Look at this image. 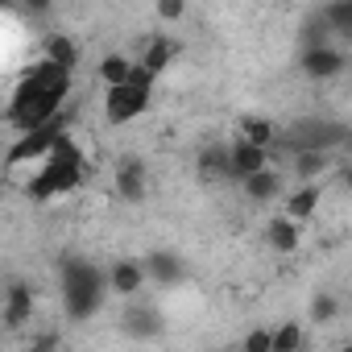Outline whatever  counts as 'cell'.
I'll use <instances>...</instances> for the list:
<instances>
[{
	"mask_svg": "<svg viewBox=\"0 0 352 352\" xmlns=\"http://www.w3.org/2000/svg\"><path fill=\"white\" fill-rule=\"evenodd\" d=\"M340 352H352V344H344V348H340Z\"/></svg>",
	"mask_w": 352,
	"mask_h": 352,
	"instance_id": "cell-28",
	"label": "cell"
},
{
	"mask_svg": "<svg viewBox=\"0 0 352 352\" xmlns=\"http://www.w3.org/2000/svg\"><path fill=\"white\" fill-rule=\"evenodd\" d=\"M133 58H124V54H104L100 58V67H96V75H100V83L112 91V87H124L129 79H133Z\"/></svg>",
	"mask_w": 352,
	"mask_h": 352,
	"instance_id": "cell-13",
	"label": "cell"
},
{
	"mask_svg": "<svg viewBox=\"0 0 352 352\" xmlns=\"http://www.w3.org/2000/svg\"><path fill=\"white\" fill-rule=\"evenodd\" d=\"M145 278H149L145 261H137V257H120V261H112V270H108V290H112L116 298H137L141 286H145Z\"/></svg>",
	"mask_w": 352,
	"mask_h": 352,
	"instance_id": "cell-6",
	"label": "cell"
},
{
	"mask_svg": "<svg viewBox=\"0 0 352 352\" xmlns=\"http://www.w3.org/2000/svg\"><path fill=\"white\" fill-rule=\"evenodd\" d=\"M294 170L302 174V179H315L319 170H327V153H323V149H298V157H294Z\"/></svg>",
	"mask_w": 352,
	"mask_h": 352,
	"instance_id": "cell-22",
	"label": "cell"
},
{
	"mask_svg": "<svg viewBox=\"0 0 352 352\" xmlns=\"http://www.w3.org/2000/svg\"><path fill=\"white\" fill-rule=\"evenodd\" d=\"M204 179H228V145H208L199 157H195Z\"/></svg>",
	"mask_w": 352,
	"mask_h": 352,
	"instance_id": "cell-16",
	"label": "cell"
},
{
	"mask_svg": "<svg viewBox=\"0 0 352 352\" xmlns=\"http://www.w3.org/2000/svg\"><path fill=\"white\" fill-rule=\"evenodd\" d=\"M241 352H274V331L270 327H253L241 344Z\"/></svg>",
	"mask_w": 352,
	"mask_h": 352,
	"instance_id": "cell-24",
	"label": "cell"
},
{
	"mask_svg": "<svg viewBox=\"0 0 352 352\" xmlns=\"http://www.w3.org/2000/svg\"><path fill=\"white\" fill-rule=\"evenodd\" d=\"M104 286H108V278L96 270V265H87V261H67L63 265V302H67V315L71 319H91L96 311H100V302H104Z\"/></svg>",
	"mask_w": 352,
	"mask_h": 352,
	"instance_id": "cell-1",
	"label": "cell"
},
{
	"mask_svg": "<svg viewBox=\"0 0 352 352\" xmlns=\"http://www.w3.org/2000/svg\"><path fill=\"white\" fill-rule=\"evenodd\" d=\"M145 270H149V278H157V282H179V278H183V261L174 257V253H149V257H145Z\"/></svg>",
	"mask_w": 352,
	"mask_h": 352,
	"instance_id": "cell-17",
	"label": "cell"
},
{
	"mask_svg": "<svg viewBox=\"0 0 352 352\" xmlns=\"http://www.w3.org/2000/svg\"><path fill=\"white\" fill-rule=\"evenodd\" d=\"M38 170H46V174H50V183L58 187V195H71V191L83 183V174H87V157H83V149L75 145V137H71V133H63V137L54 141L50 157H46Z\"/></svg>",
	"mask_w": 352,
	"mask_h": 352,
	"instance_id": "cell-2",
	"label": "cell"
},
{
	"mask_svg": "<svg viewBox=\"0 0 352 352\" xmlns=\"http://www.w3.org/2000/svg\"><path fill=\"white\" fill-rule=\"evenodd\" d=\"M149 104H153V87H141V83H124V87L104 91V116H108V124H129Z\"/></svg>",
	"mask_w": 352,
	"mask_h": 352,
	"instance_id": "cell-3",
	"label": "cell"
},
{
	"mask_svg": "<svg viewBox=\"0 0 352 352\" xmlns=\"http://www.w3.org/2000/svg\"><path fill=\"white\" fill-rule=\"evenodd\" d=\"M274 137H278V129H274L270 116H245V120H241V141H249V145H257V149H270Z\"/></svg>",
	"mask_w": 352,
	"mask_h": 352,
	"instance_id": "cell-15",
	"label": "cell"
},
{
	"mask_svg": "<svg viewBox=\"0 0 352 352\" xmlns=\"http://www.w3.org/2000/svg\"><path fill=\"white\" fill-rule=\"evenodd\" d=\"M298 71L307 79H336L344 71V50L331 46V42H319V46H307L298 54Z\"/></svg>",
	"mask_w": 352,
	"mask_h": 352,
	"instance_id": "cell-4",
	"label": "cell"
},
{
	"mask_svg": "<svg viewBox=\"0 0 352 352\" xmlns=\"http://www.w3.org/2000/svg\"><path fill=\"white\" fill-rule=\"evenodd\" d=\"M116 195L129 199V204H141V199H145V162L124 157V162L116 166Z\"/></svg>",
	"mask_w": 352,
	"mask_h": 352,
	"instance_id": "cell-10",
	"label": "cell"
},
{
	"mask_svg": "<svg viewBox=\"0 0 352 352\" xmlns=\"http://www.w3.org/2000/svg\"><path fill=\"white\" fill-rule=\"evenodd\" d=\"M30 315H34V290H30V282L13 278L5 286V323L9 327H25Z\"/></svg>",
	"mask_w": 352,
	"mask_h": 352,
	"instance_id": "cell-8",
	"label": "cell"
},
{
	"mask_svg": "<svg viewBox=\"0 0 352 352\" xmlns=\"http://www.w3.org/2000/svg\"><path fill=\"white\" fill-rule=\"evenodd\" d=\"M265 245H270L274 253H282V257L298 253V249H302V224H294L290 216L265 220Z\"/></svg>",
	"mask_w": 352,
	"mask_h": 352,
	"instance_id": "cell-7",
	"label": "cell"
},
{
	"mask_svg": "<svg viewBox=\"0 0 352 352\" xmlns=\"http://www.w3.org/2000/svg\"><path fill=\"white\" fill-rule=\"evenodd\" d=\"M179 50H183L179 42L162 34V38H153V42L145 46V54H141V67H145V71H149V75L157 79V75H166V67H170L174 58H179Z\"/></svg>",
	"mask_w": 352,
	"mask_h": 352,
	"instance_id": "cell-12",
	"label": "cell"
},
{
	"mask_svg": "<svg viewBox=\"0 0 352 352\" xmlns=\"http://www.w3.org/2000/svg\"><path fill=\"white\" fill-rule=\"evenodd\" d=\"M282 187H286V179H282V170H274V166L241 183L245 199H253V204H270V199H278V195H282Z\"/></svg>",
	"mask_w": 352,
	"mask_h": 352,
	"instance_id": "cell-11",
	"label": "cell"
},
{
	"mask_svg": "<svg viewBox=\"0 0 352 352\" xmlns=\"http://www.w3.org/2000/svg\"><path fill=\"white\" fill-rule=\"evenodd\" d=\"M124 327L133 331V336H153V331H162V315L153 311V307H129V315H124Z\"/></svg>",
	"mask_w": 352,
	"mask_h": 352,
	"instance_id": "cell-18",
	"label": "cell"
},
{
	"mask_svg": "<svg viewBox=\"0 0 352 352\" xmlns=\"http://www.w3.org/2000/svg\"><path fill=\"white\" fill-rule=\"evenodd\" d=\"M319 199H323V191H319L315 183H302V187H294V191L282 199V216H290L294 224H307V220L319 212Z\"/></svg>",
	"mask_w": 352,
	"mask_h": 352,
	"instance_id": "cell-9",
	"label": "cell"
},
{
	"mask_svg": "<svg viewBox=\"0 0 352 352\" xmlns=\"http://www.w3.org/2000/svg\"><path fill=\"white\" fill-rule=\"evenodd\" d=\"M307 315H311V323H331V319L340 315V302H336L331 294H315L311 307H307Z\"/></svg>",
	"mask_w": 352,
	"mask_h": 352,
	"instance_id": "cell-23",
	"label": "cell"
},
{
	"mask_svg": "<svg viewBox=\"0 0 352 352\" xmlns=\"http://www.w3.org/2000/svg\"><path fill=\"white\" fill-rule=\"evenodd\" d=\"M274 352H302V327L298 323L274 327Z\"/></svg>",
	"mask_w": 352,
	"mask_h": 352,
	"instance_id": "cell-20",
	"label": "cell"
},
{
	"mask_svg": "<svg viewBox=\"0 0 352 352\" xmlns=\"http://www.w3.org/2000/svg\"><path fill=\"white\" fill-rule=\"evenodd\" d=\"M30 352H71V348H67V340L58 331H42V336H34Z\"/></svg>",
	"mask_w": 352,
	"mask_h": 352,
	"instance_id": "cell-25",
	"label": "cell"
},
{
	"mask_svg": "<svg viewBox=\"0 0 352 352\" xmlns=\"http://www.w3.org/2000/svg\"><path fill=\"white\" fill-rule=\"evenodd\" d=\"M46 63H54V67H63V71H75L79 67V46L67 38V34H50L46 38V54H42Z\"/></svg>",
	"mask_w": 352,
	"mask_h": 352,
	"instance_id": "cell-14",
	"label": "cell"
},
{
	"mask_svg": "<svg viewBox=\"0 0 352 352\" xmlns=\"http://www.w3.org/2000/svg\"><path fill=\"white\" fill-rule=\"evenodd\" d=\"M153 13H157V21H183L187 17V5H183V0H157Z\"/></svg>",
	"mask_w": 352,
	"mask_h": 352,
	"instance_id": "cell-26",
	"label": "cell"
},
{
	"mask_svg": "<svg viewBox=\"0 0 352 352\" xmlns=\"http://www.w3.org/2000/svg\"><path fill=\"white\" fill-rule=\"evenodd\" d=\"M261 170H270V149H257V145H249V141H232L228 145V179H253V174H261Z\"/></svg>",
	"mask_w": 352,
	"mask_h": 352,
	"instance_id": "cell-5",
	"label": "cell"
},
{
	"mask_svg": "<svg viewBox=\"0 0 352 352\" xmlns=\"http://www.w3.org/2000/svg\"><path fill=\"white\" fill-rule=\"evenodd\" d=\"M344 187H348V191H352V166H348V170H344Z\"/></svg>",
	"mask_w": 352,
	"mask_h": 352,
	"instance_id": "cell-27",
	"label": "cell"
},
{
	"mask_svg": "<svg viewBox=\"0 0 352 352\" xmlns=\"http://www.w3.org/2000/svg\"><path fill=\"white\" fill-rule=\"evenodd\" d=\"M25 195H30L34 204H50V199H58V187L50 183V174H46V170H38L34 179L25 183Z\"/></svg>",
	"mask_w": 352,
	"mask_h": 352,
	"instance_id": "cell-21",
	"label": "cell"
},
{
	"mask_svg": "<svg viewBox=\"0 0 352 352\" xmlns=\"http://www.w3.org/2000/svg\"><path fill=\"white\" fill-rule=\"evenodd\" d=\"M348 157H352V137H348Z\"/></svg>",
	"mask_w": 352,
	"mask_h": 352,
	"instance_id": "cell-29",
	"label": "cell"
},
{
	"mask_svg": "<svg viewBox=\"0 0 352 352\" xmlns=\"http://www.w3.org/2000/svg\"><path fill=\"white\" fill-rule=\"evenodd\" d=\"M323 25H331L336 34H344L352 42V0H336V5L323 9Z\"/></svg>",
	"mask_w": 352,
	"mask_h": 352,
	"instance_id": "cell-19",
	"label": "cell"
}]
</instances>
